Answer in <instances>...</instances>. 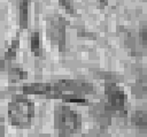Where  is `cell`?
Returning <instances> with one entry per match:
<instances>
[{
	"instance_id": "1",
	"label": "cell",
	"mask_w": 147,
	"mask_h": 137,
	"mask_svg": "<svg viewBox=\"0 0 147 137\" xmlns=\"http://www.w3.org/2000/svg\"><path fill=\"white\" fill-rule=\"evenodd\" d=\"M25 94L46 96L48 98H60L71 102H86L82 94L93 92V86L87 83L76 81H61L56 83H31L23 85Z\"/></svg>"
},
{
	"instance_id": "2",
	"label": "cell",
	"mask_w": 147,
	"mask_h": 137,
	"mask_svg": "<svg viewBox=\"0 0 147 137\" xmlns=\"http://www.w3.org/2000/svg\"><path fill=\"white\" fill-rule=\"evenodd\" d=\"M8 116L13 127L17 129L30 128L34 116V105L25 96L15 94L8 105Z\"/></svg>"
},
{
	"instance_id": "3",
	"label": "cell",
	"mask_w": 147,
	"mask_h": 137,
	"mask_svg": "<svg viewBox=\"0 0 147 137\" xmlns=\"http://www.w3.org/2000/svg\"><path fill=\"white\" fill-rule=\"evenodd\" d=\"M54 123L59 137H71L80 125L78 114L69 106H59L54 113Z\"/></svg>"
},
{
	"instance_id": "4",
	"label": "cell",
	"mask_w": 147,
	"mask_h": 137,
	"mask_svg": "<svg viewBox=\"0 0 147 137\" xmlns=\"http://www.w3.org/2000/svg\"><path fill=\"white\" fill-rule=\"evenodd\" d=\"M106 107L109 111H122L125 106V93L115 82H109L105 87Z\"/></svg>"
},
{
	"instance_id": "5",
	"label": "cell",
	"mask_w": 147,
	"mask_h": 137,
	"mask_svg": "<svg viewBox=\"0 0 147 137\" xmlns=\"http://www.w3.org/2000/svg\"><path fill=\"white\" fill-rule=\"evenodd\" d=\"M64 32H65V26L61 18H53L48 22V26H47L48 37L53 44L55 43L60 47V50L64 47V41H65Z\"/></svg>"
},
{
	"instance_id": "6",
	"label": "cell",
	"mask_w": 147,
	"mask_h": 137,
	"mask_svg": "<svg viewBox=\"0 0 147 137\" xmlns=\"http://www.w3.org/2000/svg\"><path fill=\"white\" fill-rule=\"evenodd\" d=\"M131 121L137 129H139L141 131H144L146 129V113L144 111L134 112L131 116Z\"/></svg>"
},
{
	"instance_id": "7",
	"label": "cell",
	"mask_w": 147,
	"mask_h": 137,
	"mask_svg": "<svg viewBox=\"0 0 147 137\" xmlns=\"http://www.w3.org/2000/svg\"><path fill=\"white\" fill-rule=\"evenodd\" d=\"M30 43H31V51L34 55H40L41 53V44H40V37L38 32H33L31 35L30 38Z\"/></svg>"
},
{
	"instance_id": "8",
	"label": "cell",
	"mask_w": 147,
	"mask_h": 137,
	"mask_svg": "<svg viewBox=\"0 0 147 137\" xmlns=\"http://www.w3.org/2000/svg\"><path fill=\"white\" fill-rule=\"evenodd\" d=\"M61 3L63 5V7H64L68 12H70V13H72V12H74L72 6H71V2H70L69 0H61Z\"/></svg>"
},
{
	"instance_id": "9",
	"label": "cell",
	"mask_w": 147,
	"mask_h": 137,
	"mask_svg": "<svg viewBox=\"0 0 147 137\" xmlns=\"http://www.w3.org/2000/svg\"><path fill=\"white\" fill-rule=\"evenodd\" d=\"M3 132H5V130H3V120H2L1 114H0V137H3Z\"/></svg>"
}]
</instances>
